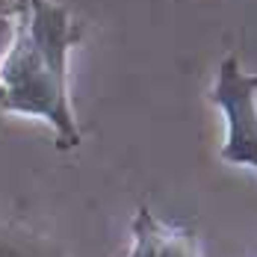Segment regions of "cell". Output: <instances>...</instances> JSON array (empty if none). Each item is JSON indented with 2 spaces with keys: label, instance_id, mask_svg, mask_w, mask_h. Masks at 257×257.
Wrapping results in <instances>:
<instances>
[{
  "label": "cell",
  "instance_id": "8992f818",
  "mask_svg": "<svg viewBox=\"0 0 257 257\" xmlns=\"http://www.w3.org/2000/svg\"><path fill=\"white\" fill-rule=\"evenodd\" d=\"M15 24H18V21L0 18V59H3V53H6V48L12 45V36H15Z\"/></svg>",
  "mask_w": 257,
  "mask_h": 257
},
{
  "label": "cell",
  "instance_id": "6da1fadb",
  "mask_svg": "<svg viewBox=\"0 0 257 257\" xmlns=\"http://www.w3.org/2000/svg\"><path fill=\"white\" fill-rule=\"evenodd\" d=\"M77 36V24L62 3L27 0L12 45L0 59V109L48 121L59 151L80 145V127L68 98V56Z\"/></svg>",
  "mask_w": 257,
  "mask_h": 257
},
{
  "label": "cell",
  "instance_id": "3957f363",
  "mask_svg": "<svg viewBox=\"0 0 257 257\" xmlns=\"http://www.w3.org/2000/svg\"><path fill=\"white\" fill-rule=\"evenodd\" d=\"M130 251L127 257H201L198 236L186 225L163 222L148 207H139L130 219Z\"/></svg>",
  "mask_w": 257,
  "mask_h": 257
},
{
  "label": "cell",
  "instance_id": "277c9868",
  "mask_svg": "<svg viewBox=\"0 0 257 257\" xmlns=\"http://www.w3.org/2000/svg\"><path fill=\"white\" fill-rule=\"evenodd\" d=\"M0 257H68L59 242L21 225H0Z\"/></svg>",
  "mask_w": 257,
  "mask_h": 257
},
{
  "label": "cell",
  "instance_id": "7a4b0ae2",
  "mask_svg": "<svg viewBox=\"0 0 257 257\" xmlns=\"http://www.w3.org/2000/svg\"><path fill=\"white\" fill-rule=\"evenodd\" d=\"M210 101L225 115L222 163L251 169L257 175V74L242 71L236 53H228L219 62Z\"/></svg>",
  "mask_w": 257,
  "mask_h": 257
},
{
  "label": "cell",
  "instance_id": "5b68a950",
  "mask_svg": "<svg viewBox=\"0 0 257 257\" xmlns=\"http://www.w3.org/2000/svg\"><path fill=\"white\" fill-rule=\"evenodd\" d=\"M27 9V0H0V18H9V21H18Z\"/></svg>",
  "mask_w": 257,
  "mask_h": 257
}]
</instances>
